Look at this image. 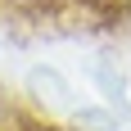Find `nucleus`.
<instances>
[{"label": "nucleus", "instance_id": "nucleus-1", "mask_svg": "<svg viewBox=\"0 0 131 131\" xmlns=\"http://www.w3.org/2000/svg\"><path fill=\"white\" fill-rule=\"evenodd\" d=\"M81 5L108 23H131V0H81Z\"/></svg>", "mask_w": 131, "mask_h": 131}, {"label": "nucleus", "instance_id": "nucleus-2", "mask_svg": "<svg viewBox=\"0 0 131 131\" xmlns=\"http://www.w3.org/2000/svg\"><path fill=\"white\" fill-rule=\"evenodd\" d=\"M5 5H23V9H59L68 0H5Z\"/></svg>", "mask_w": 131, "mask_h": 131}]
</instances>
